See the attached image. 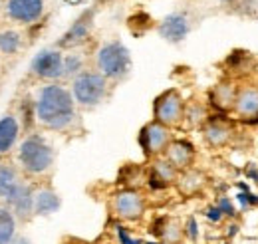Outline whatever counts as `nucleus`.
Wrapping results in <instances>:
<instances>
[{
  "label": "nucleus",
  "mask_w": 258,
  "mask_h": 244,
  "mask_svg": "<svg viewBox=\"0 0 258 244\" xmlns=\"http://www.w3.org/2000/svg\"><path fill=\"white\" fill-rule=\"evenodd\" d=\"M20 135V123L12 113L0 117V155H6L14 149Z\"/></svg>",
  "instance_id": "15"
},
{
  "label": "nucleus",
  "mask_w": 258,
  "mask_h": 244,
  "mask_svg": "<svg viewBox=\"0 0 258 244\" xmlns=\"http://www.w3.org/2000/svg\"><path fill=\"white\" fill-rule=\"evenodd\" d=\"M22 183L18 177V171L12 165H4L0 163V201L6 203L12 193L18 189V185Z\"/></svg>",
  "instance_id": "17"
},
{
  "label": "nucleus",
  "mask_w": 258,
  "mask_h": 244,
  "mask_svg": "<svg viewBox=\"0 0 258 244\" xmlns=\"http://www.w3.org/2000/svg\"><path fill=\"white\" fill-rule=\"evenodd\" d=\"M185 107L187 105H185L181 93L177 90H167L153 103L155 121L163 123L167 127H173V125H177V123H181L185 119Z\"/></svg>",
  "instance_id": "5"
},
{
  "label": "nucleus",
  "mask_w": 258,
  "mask_h": 244,
  "mask_svg": "<svg viewBox=\"0 0 258 244\" xmlns=\"http://www.w3.org/2000/svg\"><path fill=\"white\" fill-rule=\"evenodd\" d=\"M238 232H240V224H238L236 220H232V222L226 226V236H228V240H230V238H234Z\"/></svg>",
  "instance_id": "32"
},
{
  "label": "nucleus",
  "mask_w": 258,
  "mask_h": 244,
  "mask_svg": "<svg viewBox=\"0 0 258 244\" xmlns=\"http://www.w3.org/2000/svg\"><path fill=\"white\" fill-rule=\"evenodd\" d=\"M165 159L179 171H185V169H191L195 161V147L189 141H183V139H177V141H171L169 147L165 149Z\"/></svg>",
  "instance_id": "13"
},
{
  "label": "nucleus",
  "mask_w": 258,
  "mask_h": 244,
  "mask_svg": "<svg viewBox=\"0 0 258 244\" xmlns=\"http://www.w3.org/2000/svg\"><path fill=\"white\" fill-rule=\"evenodd\" d=\"M30 70L36 78L54 84V82L64 78V54L60 50L46 48L34 56Z\"/></svg>",
  "instance_id": "6"
},
{
  "label": "nucleus",
  "mask_w": 258,
  "mask_h": 244,
  "mask_svg": "<svg viewBox=\"0 0 258 244\" xmlns=\"http://www.w3.org/2000/svg\"><path fill=\"white\" fill-rule=\"evenodd\" d=\"M18 163L24 173L40 177L54 165V149L42 135H28L18 145Z\"/></svg>",
  "instance_id": "2"
},
{
  "label": "nucleus",
  "mask_w": 258,
  "mask_h": 244,
  "mask_svg": "<svg viewBox=\"0 0 258 244\" xmlns=\"http://www.w3.org/2000/svg\"><path fill=\"white\" fill-rule=\"evenodd\" d=\"M205 139L213 147H223V145L228 143V139H230V129H228L226 123L213 119V121L207 123V127H205Z\"/></svg>",
  "instance_id": "19"
},
{
  "label": "nucleus",
  "mask_w": 258,
  "mask_h": 244,
  "mask_svg": "<svg viewBox=\"0 0 258 244\" xmlns=\"http://www.w3.org/2000/svg\"><path fill=\"white\" fill-rule=\"evenodd\" d=\"M232 111L242 121L258 123V86H240Z\"/></svg>",
  "instance_id": "10"
},
{
  "label": "nucleus",
  "mask_w": 258,
  "mask_h": 244,
  "mask_svg": "<svg viewBox=\"0 0 258 244\" xmlns=\"http://www.w3.org/2000/svg\"><path fill=\"white\" fill-rule=\"evenodd\" d=\"M183 234L191 240V242H197L199 236H201V226H199V220L195 216H189L183 224Z\"/></svg>",
  "instance_id": "28"
},
{
  "label": "nucleus",
  "mask_w": 258,
  "mask_h": 244,
  "mask_svg": "<svg viewBox=\"0 0 258 244\" xmlns=\"http://www.w3.org/2000/svg\"><path fill=\"white\" fill-rule=\"evenodd\" d=\"M34 195H36V191L28 183L22 181L18 185V189L12 193V197L6 201V207L16 214V218L28 220L34 214Z\"/></svg>",
  "instance_id": "12"
},
{
  "label": "nucleus",
  "mask_w": 258,
  "mask_h": 244,
  "mask_svg": "<svg viewBox=\"0 0 258 244\" xmlns=\"http://www.w3.org/2000/svg\"><path fill=\"white\" fill-rule=\"evenodd\" d=\"M115 236H117V244H143L139 238H135L125 226H121V224L115 226Z\"/></svg>",
  "instance_id": "29"
},
{
  "label": "nucleus",
  "mask_w": 258,
  "mask_h": 244,
  "mask_svg": "<svg viewBox=\"0 0 258 244\" xmlns=\"http://www.w3.org/2000/svg\"><path fill=\"white\" fill-rule=\"evenodd\" d=\"M159 236H161L167 244H175V242H179L181 236H185V234H183V228H181L177 222H173V220H163Z\"/></svg>",
  "instance_id": "25"
},
{
  "label": "nucleus",
  "mask_w": 258,
  "mask_h": 244,
  "mask_svg": "<svg viewBox=\"0 0 258 244\" xmlns=\"http://www.w3.org/2000/svg\"><path fill=\"white\" fill-rule=\"evenodd\" d=\"M76 99L72 92L54 82L42 86L34 101V115L40 125L52 131H64L76 121Z\"/></svg>",
  "instance_id": "1"
},
{
  "label": "nucleus",
  "mask_w": 258,
  "mask_h": 244,
  "mask_svg": "<svg viewBox=\"0 0 258 244\" xmlns=\"http://www.w3.org/2000/svg\"><path fill=\"white\" fill-rule=\"evenodd\" d=\"M96 68L105 80H123L131 70V54L119 40L103 42L96 52Z\"/></svg>",
  "instance_id": "3"
},
{
  "label": "nucleus",
  "mask_w": 258,
  "mask_h": 244,
  "mask_svg": "<svg viewBox=\"0 0 258 244\" xmlns=\"http://www.w3.org/2000/svg\"><path fill=\"white\" fill-rule=\"evenodd\" d=\"M207 183V177L205 173L197 171V169H185L179 179H177V185H179V191L185 193V195H193L197 191H201Z\"/></svg>",
  "instance_id": "18"
},
{
  "label": "nucleus",
  "mask_w": 258,
  "mask_h": 244,
  "mask_svg": "<svg viewBox=\"0 0 258 244\" xmlns=\"http://www.w3.org/2000/svg\"><path fill=\"white\" fill-rule=\"evenodd\" d=\"M217 207L223 211L225 218H230V220H236V218H238V209L234 207V203H232L230 197H226V195L219 197V199H217Z\"/></svg>",
  "instance_id": "26"
},
{
  "label": "nucleus",
  "mask_w": 258,
  "mask_h": 244,
  "mask_svg": "<svg viewBox=\"0 0 258 244\" xmlns=\"http://www.w3.org/2000/svg\"><path fill=\"white\" fill-rule=\"evenodd\" d=\"M234 201L240 205V209H256L258 207V195H254L252 191H246V193H242V191H238L236 195H234Z\"/></svg>",
  "instance_id": "27"
},
{
  "label": "nucleus",
  "mask_w": 258,
  "mask_h": 244,
  "mask_svg": "<svg viewBox=\"0 0 258 244\" xmlns=\"http://www.w3.org/2000/svg\"><path fill=\"white\" fill-rule=\"evenodd\" d=\"M107 82L97 70H86L72 80L70 92L82 107H96L107 95Z\"/></svg>",
  "instance_id": "4"
},
{
  "label": "nucleus",
  "mask_w": 258,
  "mask_h": 244,
  "mask_svg": "<svg viewBox=\"0 0 258 244\" xmlns=\"http://www.w3.org/2000/svg\"><path fill=\"white\" fill-rule=\"evenodd\" d=\"M111 209H113V214L121 220H127V222L139 220L145 213V199L135 189H123L113 195Z\"/></svg>",
  "instance_id": "7"
},
{
  "label": "nucleus",
  "mask_w": 258,
  "mask_h": 244,
  "mask_svg": "<svg viewBox=\"0 0 258 244\" xmlns=\"http://www.w3.org/2000/svg\"><path fill=\"white\" fill-rule=\"evenodd\" d=\"M244 175H246V179H248V181L258 183V165L256 163H248V165L244 167Z\"/></svg>",
  "instance_id": "31"
},
{
  "label": "nucleus",
  "mask_w": 258,
  "mask_h": 244,
  "mask_svg": "<svg viewBox=\"0 0 258 244\" xmlns=\"http://www.w3.org/2000/svg\"><path fill=\"white\" fill-rule=\"evenodd\" d=\"M6 14L18 24H32L44 14V0H6Z\"/></svg>",
  "instance_id": "11"
},
{
  "label": "nucleus",
  "mask_w": 258,
  "mask_h": 244,
  "mask_svg": "<svg viewBox=\"0 0 258 244\" xmlns=\"http://www.w3.org/2000/svg\"><path fill=\"white\" fill-rule=\"evenodd\" d=\"M205 218H207L209 222H213V224H221V222L225 220V214H223V211L217 207V203H215V205L207 207V211H205Z\"/></svg>",
  "instance_id": "30"
},
{
  "label": "nucleus",
  "mask_w": 258,
  "mask_h": 244,
  "mask_svg": "<svg viewBox=\"0 0 258 244\" xmlns=\"http://www.w3.org/2000/svg\"><path fill=\"white\" fill-rule=\"evenodd\" d=\"M8 244H32V240L26 238V236H14Z\"/></svg>",
  "instance_id": "33"
},
{
  "label": "nucleus",
  "mask_w": 258,
  "mask_h": 244,
  "mask_svg": "<svg viewBox=\"0 0 258 244\" xmlns=\"http://www.w3.org/2000/svg\"><path fill=\"white\" fill-rule=\"evenodd\" d=\"M159 181H163L165 185L175 183L179 179V169H175L167 159H157L153 163V171H151Z\"/></svg>",
  "instance_id": "22"
},
{
  "label": "nucleus",
  "mask_w": 258,
  "mask_h": 244,
  "mask_svg": "<svg viewBox=\"0 0 258 244\" xmlns=\"http://www.w3.org/2000/svg\"><path fill=\"white\" fill-rule=\"evenodd\" d=\"M236 92H238V88H234V84L221 82L213 90V101L217 103L219 109H232L234 99H236Z\"/></svg>",
  "instance_id": "20"
},
{
  "label": "nucleus",
  "mask_w": 258,
  "mask_h": 244,
  "mask_svg": "<svg viewBox=\"0 0 258 244\" xmlns=\"http://www.w3.org/2000/svg\"><path fill=\"white\" fill-rule=\"evenodd\" d=\"M171 129L167 125H163L159 121L147 123L143 129H141V135H139V143L143 147V151L147 155H159L165 153V149L169 147L171 143Z\"/></svg>",
  "instance_id": "8"
},
{
  "label": "nucleus",
  "mask_w": 258,
  "mask_h": 244,
  "mask_svg": "<svg viewBox=\"0 0 258 244\" xmlns=\"http://www.w3.org/2000/svg\"><path fill=\"white\" fill-rule=\"evenodd\" d=\"M157 32H159V36H161L165 42L179 44V42H183L189 36V32H191V20H189V16L185 12H171V14H167L161 22H159Z\"/></svg>",
  "instance_id": "9"
},
{
  "label": "nucleus",
  "mask_w": 258,
  "mask_h": 244,
  "mask_svg": "<svg viewBox=\"0 0 258 244\" xmlns=\"http://www.w3.org/2000/svg\"><path fill=\"white\" fill-rule=\"evenodd\" d=\"M22 36L16 30H2L0 32V52L2 54H16L20 50Z\"/></svg>",
  "instance_id": "24"
},
{
  "label": "nucleus",
  "mask_w": 258,
  "mask_h": 244,
  "mask_svg": "<svg viewBox=\"0 0 258 244\" xmlns=\"http://www.w3.org/2000/svg\"><path fill=\"white\" fill-rule=\"evenodd\" d=\"M92 26H94V22H92V12H88V14L80 16V18L70 26V30L62 36V40H60L58 44H60L62 48H74V46L86 42V38H88L90 32H92Z\"/></svg>",
  "instance_id": "14"
},
{
  "label": "nucleus",
  "mask_w": 258,
  "mask_h": 244,
  "mask_svg": "<svg viewBox=\"0 0 258 244\" xmlns=\"http://www.w3.org/2000/svg\"><path fill=\"white\" fill-rule=\"evenodd\" d=\"M16 214L8 207H0V244H8L16 236Z\"/></svg>",
  "instance_id": "21"
},
{
  "label": "nucleus",
  "mask_w": 258,
  "mask_h": 244,
  "mask_svg": "<svg viewBox=\"0 0 258 244\" xmlns=\"http://www.w3.org/2000/svg\"><path fill=\"white\" fill-rule=\"evenodd\" d=\"M60 207H62V199L58 197L56 191H52L48 187L36 191V195H34V214L50 216V214L58 213Z\"/></svg>",
  "instance_id": "16"
},
{
  "label": "nucleus",
  "mask_w": 258,
  "mask_h": 244,
  "mask_svg": "<svg viewBox=\"0 0 258 244\" xmlns=\"http://www.w3.org/2000/svg\"><path fill=\"white\" fill-rule=\"evenodd\" d=\"M82 72H86L84 68V56L78 54V52H70L64 56V78L68 80H74L78 78Z\"/></svg>",
  "instance_id": "23"
}]
</instances>
